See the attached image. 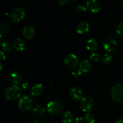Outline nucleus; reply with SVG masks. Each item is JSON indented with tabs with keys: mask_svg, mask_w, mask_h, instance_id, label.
<instances>
[{
	"mask_svg": "<svg viewBox=\"0 0 123 123\" xmlns=\"http://www.w3.org/2000/svg\"><path fill=\"white\" fill-rule=\"evenodd\" d=\"M22 91L21 89L18 85H12L8 86L5 90L4 96L7 100H16L20 97Z\"/></svg>",
	"mask_w": 123,
	"mask_h": 123,
	"instance_id": "obj_1",
	"label": "nucleus"
},
{
	"mask_svg": "<svg viewBox=\"0 0 123 123\" xmlns=\"http://www.w3.org/2000/svg\"><path fill=\"white\" fill-rule=\"evenodd\" d=\"M62 103L61 100H54L50 101L47 104V110L51 115L56 116L62 111Z\"/></svg>",
	"mask_w": 123,
	"mask_h": 123,
	"instance_id": "obj_2",
	"label": "nucleus"
},
{
	"mask_svg": "<svg viewBox=\"0 0 123 123\" xmlns=\"http://www.w3.org/2000/svg\"><path fill=\"white\" fill-rule=\"evenodd\" d=\"M33 105V99L31 96L25 95L20 97L19 101L18 107L23 112H28L31 110Z\"/></svg>",
	"mask_w": 123,
	"mask_h": 123,
	"instance_id": "obj_3",
	"label": "nucleus"
},
{
	"mask_svg": "<svg viewBox=\"0 0 123 123\" xmlns=\"http://www.w3.org/2000/svg\"><path fill=\"white\" fill-rule=\"evenodd\" d=\"M111 96L115 102H123V84H117L114 85L112 88Z\"/></svg>",
	"mask_w": 123,
	"mask_h": 123,
	"instance_id": "obj_4",
	"label": "nucleus"
},
{
	"mask_svg": "<svg viewBox=\"0 0 123 123\" xmlns=\"http://www.w3.org/2000/svg\"><path fill=\"white\" fill-rule=\"evenodd\" d=\"M80 106L84 112H91L94 107V100L90 96L84 97L80 100Z\"/></svg>",
	"mask_w": 123,
	"mask_h": 123,
	"instance_id": "obj_5",
	"label": "nucleus"
},
{
	"mask_svg": "<svg viewBox=\"0 0 123 123\" xmlns=\"http://www.w3.org/2000/svg\"><path fill=\"white\" fill-rule=\"evenodd\" d=\"M64 62L67 67L75 68L78 66L79 61L78 56L74 54H67L64 58Z\"/></svg>",
	"mask_w": 123,
	"mask_h": 123,
	"instance_id": "obj_6",
	"label": "nucleus"
},
{
	"mask_svg": "<svg viewBox=\"0 0 123 123\" xmlns=\"http://www.w3.org/2000/svg\"><path fill=\"white\" fill-rule=\"evenodd\" d=\"M104 49L108 52H114L118 48L117 42L115 40L112 38H106L103 42Z\"/></svg>",
	"mask_w": 123,
	"mask_h": 123,
	"instance_id": "obj_7",
	"label": "nucleus"
},
{
	"mask_svg": "<svg viewBox=\"0 0 123 123\" xmlns=\"http://www.w3.org/2000/svg\"><path fill=\"white\" fill-rule=\"evenodd\" d=\"M25 12L21 7H17L14 8L10 14V18L14 22H18L25 18Z\"/></svg>",
	"mask_w": 123,
	"mask_h": 123,
	"instance_id": "obj_8",
	"label": "nucleus"
},
{
	"mask_svg": "<svg viewBox=\"0 0 123 123\" xmlns=\"http://www.w3.org/2000/svg\"><path fill=\"white\" fill-rule=\"evenodd\" d=\"M8 79L12 84L16 85L17 84H20L22 81V75L18 71H12L10 73Z\"/></svg>",
	"mask_w": 123,
	"mask_h": 123,
	"instance_id": "obj_9",
	"label": "nucleus"
},
{
	"mask_svg": "<svg viewBox=\"0 0 123 123\" xmlns=\"http://www.w3.org/2000/svg\"><path fill=\"white\" fill-rule=\"evenodd\" d=\"M70 95L74 100H79L83 98L82 90L79 86H73L70 90Z\"/></svg>",
	"mask_w": 123,
	"mask_h": 123,
	"instance_id": "obj_10",
	"label": "nucleus"
},
{
	"mask_svg": "<svg viewBox=\"0 0 123 123\" xmlns=\"http://www.w3.org/2000/svg\"><path fill=\"white\" fill-rule=\"evenodd\" d=\"M86 6L92 12H97L100 10V3L97 0H89L86 2Z\"/></svg>",
	"mask_w": 123,
	"mask_h": 123,
	"instance_id": "obj_11",
	"label": "nucleus"
},
{
	"mask_svg": "<svg viewBox=\"0 0 123 123\" xmlns=\"http://www.w3.org/2000/svg\"><path fill=\"white\" fill-rule=\"evenodd\" d=\"M89 28H90V25L86 21L82 20L79 22L77 25V31L80 34H86L89 31Z\"/></svg>",
	"mask_w": 123,
	"mask_h": 123,
	"instance_id": "obj_12",
	"label": "nucleus"
},
{
	"mask_svg": "<svg viewBox=\"0 0 123 123\" xmlns=\"http://www.w3.org/2000/svg\"><path fill=\"white\" fill-rule=\"evenodd\" d=\"M35 34V29L31 25H26L23 28L22 34L26 38L31 39L34 37Z\"/></svg>",
	"mask_w": 123,
	"mask_h": 123,
	"instance_id": "obj_13",
	"label": "nucleus"
},
{
	"mask_svg": "<svg viewBox=\"0 0 123 123\" xmlns=\"http://www.w3.org/2000/svg\"><path fill=\"white\" fill-rule=\"evenodd\" d=\"M79 67L82 72L88 73L92 69V63L88 60H84L79 64Z\"/></svg>",
	"mask_w": 123,
	"mask_h": 123,
	"instance_id": "obj_14",
	"label": "nucleus"
},
{
	"mask_svg": "<svg viewBox=\"0 0 123 123\" xmlns=\"http://www.w3.org/2000/svg\"><path fill=\"white\" fill-rule=\"evenodd\" d=\"M43 86L41 84H37L34 85L31 88V93L32 96L38 97L40 96L43 92Z\"/></svg>",
	"mask_w": 123,
	"mask_h": 123,
	"instance_id": "obj_15",
	"label": "nucleus"
},
{
	"mask_svg": "<svg viewBox=\"0 0 123 123\" xmlns=\"http://www.w3.org/2000/svg\"><path fill=\"white\" fill-rule=\"evenodd\" d=\"M86 48L89 50L91 51H94L98 48V42L95 38H89L86 43Z\"/></svg>",
	"mask_w": 123,
	"mask_h": 123,
	"instance_id": "obj_16",
	"label": "nucleus"
},
{
	"mask_svg": "<svg viewBox=\"0 0 123 123\" xmlns=\"http://www.w3.org/2000/svg\"><path fill=\"white\" fill-rule=\"evenodd\" d=\"M61 120L64 123H71L73 121L72 114L70 111H66L61 114Z\"/></svg>",
	"mask_w": 123,
	"mask_h": 123,
	"instance_id": "obj_17",
	"label": "nucleus"
},
{
	"mask_svg": "<svg viewBox=\"0 0 123 123\" xmlns=\"http://www.w3.org/2000/svg\"><path fill=\"white\" fill-rule=\"evenodd\" d=\"M14 48L18 51H22L25 49V42L24 40L21 38H16L14 40L13 43Z\"/></svg>",
	"mask_w": 123,
	"mask_h": 123,
	"instance_id": "obj_18",
	"label": "nucleus"
},
{
	"mask_svg": "<svg viewBox=\"0 0 123 123\" xmlns=\"http://www.w3.org/2000/svg\"><path fill=\"white\" fill-rule=\"evenodd\" d=\"M10 31V27L8 24L5 22H1L0 24V35L4 36L8 33Z\"/></svg>",
	"mask_w": 123,
	"mask_h": 123,
	"instance_id": "obj_19",
	"label": "nucleus"
},
{
	"mask_svg": "<svg viewBox=\"0 0 123 123\" xmlns=\"http://www.w3.org/2000/svg\"><path fill=\"white\" fill-rule=\"evenodd\" d=\"M33 112L36 115H43L45 113L46 109L42 105H37L34 108Z\"/></svg>",
	"mask_w": 123,
	"mask_h": 123,
	"instance_id": "obj_20",
	"label": "nucleus"
},
{
	"mask_svg": "<svg viewBox=\"0 0 123 123\" xmlns=\"http://www.w3.org/2000/svg\"><path fill=\"white\" fill-rule=\"evenodd\" d=\"M1 46H2V50L6 52H10L13 48V45H12V43L9 41H6V42H4L3 43H2Z\"/></svg>",
	"mask_w": 123,
	"mask_h": 123,
	"instance_id": "obj_21",
	"label": "nucleus"
},
{
	"mask_svg": "<svg viewBox=\"0 0 123 123\" xmlns=\"http://www.w3.org/2000/svg\"><path fill=\"white\" fill-rule=\"evenodd\" d=\"M84 121L85 123H94V117L91 113H86L84 116Z\"/></svg>",
	"mask_w": 123,
	"mask_h": 123,
	"instance_id": "obj_22",
	"label": "nucleus"
},
{
	"mask_svg": "<svg viewBox=\"0 0 123 123\" xmlns=\"http://www.w3.org/2000/svg\"><path fill=\"white\" fill-rule=\"evenodd\" d=\"M87 7L86 6H84L83 4H79L75 8V11L78 13H84V12H87Z\"/></svg>",
	"mask_w": 123,
	"mask_h": 123,
	"instance_id": "obj_23",
	"label": "nucleus"
},
{
	"mask_svg": "<svg viewBox=\"0 0 123 123\" xmlns=\"http://www.w3.org/2000/svg\"><path fill=\"white\" fill-rule=\"evenodd\" d=\"M112 55L111 54H106L103 55V56L102 57V61L105 64H108L112 61Z\"/></svg>",
	"mask_w": 123,
	"mask_h": 123,
	"instance_id": "obj_24",
	"label": "nucleus"
},
{
	"mask_svg": "<svg viewBox=\"0 0 123 123\" xmlns=\"http://www.w3.org/2000/svg\"><path fill=\"white\" fill-rule=\"evenodd\" d=\"M90 59L91 60V61H97L98 60H99V58H100V55L97 52H92V54L90 55Z\"/></svg>",
	"mask_w": 123,
	"mask_h": 123,
	"instance_id": "obj_25",
	"label": "nucleus"
},
{
	"mask_svg": "<svg viewBox=\"0 0 123 123\" xmlns=\"http://www.w3.org/2000/svg\"><path fill=\"white\" fill-rule=\"evenodd\" d=\"M72 75L75 78H78V77L80 76L82 74V71L80 70V68H74L73 71H72Z\"/></svg>",
	"mask_w": 123,
	"mask_h": 123,
	"instance_id": "obj_26",
	"label": "nucleus"
},
{
	"mask_svg": "<svg viewBox=\"0 0 123 123\" xmlns=\"http://www.w3.org/2000/svg\"><path fill=\"white\" fill-rule=\"evenodd\" d=\"M117 32L118 34L123 36V22L119 23L117 28Z\"/></svg>",
	"mask_w": 123,
	"mask_h": 123,
	"instance_id": "obj_27",
	"label": "nucleus"
},
{
	"mask_svg": "<svg viewBox=\"0 0 123 123\" xmlns=\"http://www.w3.org/2000/svg\"><path fill=\"white\" fill-rule=\"evenodd\" d=\"M68 2H69L68 0H58V3L60 6H66Z\"/></svg>",
	"mask_w": 123,
	"mask_h": 123,
	"instance_id": "obj_28",
	"label": "nucleus"
},
{
	"mask_svg": "<svg viewBox=\"0 0 123 123\" xmlns=\"http://www.w3.org/2000/svg\"><path fill=\"white\" fill-rule=\"evenodd\" d=\"M6 55H5L4 52L2 50H1L0 51V60H1V61H3V60H4L5 59H6Z\"/></svg>",
	"mask_w": 123,
	"mask_h": 123,
	"instance_id": "obj_29",
	"label": "nucleus"
},
{
	"mask_svg": "<svg viewBox=\"0 0 123 123\" xmlns=\"http://www.w3.org/2000/svg\"><path fill=\"white\" fill-rule=\"evenodd\" d=\"M84 118L82 117H78L75 120V123H84Z\"/></svg>",
	"mask_w": 123,
	"mask_h": 123,
	"instance_id": "obj_30",
	"label": "nucleus"
},
{
	"mask_svg": "<svg viewBox=\"0 0 123 123\" xmlns=\"http://www.w3.org/2000/svg\"><path fill=\"white\" fill-rule=\"evenodd\" d=\"M22 88L24 90H27L29 88V84L27 82H24L22 85Z\"/></svg>",
	"mask_w": 123,
	"mask_h": 123,
	"instance_id": "obj_31",
	"label": "nucleus"
},
{
	"mask_svg": "<svg viewBox=\"0 0 123 123\" xmlns=\"http://www.w3.org/2000/svg\"><path fill=\"white\" fill-rule=\"evenodd\" d=\"M115 123H123V119H118L117 120Z\"/></svg>",
	"mask_w": 123,
	"mask_h": 123,
	"instance_id": "obj_32",
	"label": "nucleus"
},
{
	"mask_svg": "<svg viewBox=\"0 0 123 123\" xmlns=\"http://www.w3.org/2000/svg\"><path fill=\"white\" fill-rule=\"evenodd\" d=\"M0 66H1V67H0V69H2V63H1V64H0Z\"/></svg>",
	"mask_w": 123,
	"mask_h": 123,
	"instance_id": "obj_33",
	"label": "nucleus"
},
{
	"mask_svg": "<svg viewBox=\"0 0 123 123\" xmlns=\"http://www.w3.org/2000/svg\"><path fill=\"white\" fill-rule=\"evenodd\" d=\"M121 5H122L123 7V0H122V1H121Z\"/></svg>",
	"mask_w": 123,
	"mask_h": 123,
	"instance_id": "obj_34",
	"label": "nucleus"
}]
</instances>
